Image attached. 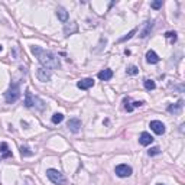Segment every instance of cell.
I'll return each instance as SVG.
<instances>
[{"label": "cell", "instance_id": "obj_29", "mask_svg": "<svg viewBox=\"0 0 185 185\" xmlns=\"http://www.w3.org/2000/svg\"><path fill=\"white\" fill-rule=\"evenodd\" d=\"M156 185H165V184H156Z\"/></svg>", "mask_w": 185, "mask_h": 185}, {"label": "cell", "instance_id": "obj_16", "mask_svg": "<svg viewBox=\"0 0 185 185\" xmlns=\"http://www.w3.org/2000/svg\"><path fill=\"white\" fill-rule=\"evenodd\" d=\"M0 153H2V158H10V156H12V152L9 151L7 143L6 142H3L0 145Z\"/></svg>", "mask_w": 185, "mask_h": 185}, {"label": "cell", "instance_id": "obj_8", "mask_svg": "<svg viewBox=\"0 0 185 185\" xmlns=\"http://www.w3.org/2000/svg\"><path fill=\"white\" fill-rule=\"evenodd\" d=\"M151 129L153 130V133H156V135H164L165 133V124L162 122H159V120H153V122H151Z\"/></svg>", "mask_w": 185, "mask_h": 185}, {"label": "cell", "instance_id": "obj_21", "mask_svg": "<svg viewBox=\"0 0 185 185\" xmlns=\"http://www.w3.org/2000/svg\"><path fill=\"white\" fill-rule=\"evenodd\" d=\"M165 38L171 39V42H175V41H177V32H166V34H165Z\"/></svg>", "mask_w": 185, "mask_h": 185}, {"label": "cell", "instance_id": "obj_19", "mask_svg": "<svg viewBox=\"0 0 185 185\" xmlns=\"http://www.w3.org/2000/svg\"><path fill=\"white\" fill-rule=\"evenodd\" d=\"M143 85H145V88H146L147 91H151V90H155V87H156L155 81H152V80H145V81H143Z\"/></svg>", "mask_w": 185, "mask_h": 185}, {"label": "cell", "instance_id": "obj_3", "mask_svg": "<svg viewBox=\"0 0 185 185\" xmlns=\"http://www.w3.org/2000/svg\"><path fill=\"white\" fill-rule=\"evenodd\" d=\"M46 177L49 178V181L55 185H65L67 184V178L64 177L62 172H59L58 169L51 168L46 171Z\"/></svg>", "mask_w": 185, "mask_h": 185}, {"label": "cell", "instance_id": "obj_13", "mask_svg": "<svg viewBox=\"0 0 185 185\" xmlns=\"http://www.w3.org/2000/svg\"><path fill=\"white\" fill-rule=\"evenodd\" d=\"M98 78H100L101 81H109L113 78V71L111 70H109V68H106V70H103V71L98 72Z\"/></svg>", "mask_w": 185, "mask_h": 185}, {"label": "cell", "instance_id": "obj_26", "mask_svg": "<svg viewBox=\"0 0 185 185\" xmlns=\"http://www.w3.org/2000/svg\"><path fill=\"white\" fill-rule=\"evenodd\" d=\"M124 110H127L129 113H130V111H133V106L129 103V98H124Z\"/></svg>", "mask_w": 185, "mask_h": 185}, {"label": "cell", "instance_id": "obj_23", "mask_svg": "<svg viewBox=\"0 0 185 185\" xmlns=\"http://www.w3.org/2000/svg\"><path fill=\"white\" fill-rule=\"evenodd\" d=\"M162 4H164L162 0H156V2H152V3H151V7L152 9H160V7H162Z\"/></svg>", "mask_w": 185, "mask_h": 185}, {"label": "cell", "instance_id": "obj_11", "mask_svg": "<svg viewBox=\"0 0 185 185\" xmlns=\"http://www.w3.org/2000/svg\"><path fill=\"white\" fill-rule=\"evenodd\" d=\"M182 107H184V100H178L175 104H171L168 107V111L171 114H179L181 113Z\"/></svg>", "mask_w": 185, "mask_h": 185}, {"label": "cell", "instance_id": "obj_2", "mask_svg": "<svg viewBox=\"0 0 185 185\" xmlns=\"http://www.w3.org/2000/svg\"><path fill=\"white\" fill-rule=\"evenodd\" d=\"M25 106L26 107H35L36 110H39V111H43L45 110V101L42 100V98H39V97L34 96L30 91H26L25 92Z\"/></svg>", "mask_w": 185, "mask_h": 185}, {"label": "cell", "instance_id": "obj_17", "mask_svg": "<svg viewBox=\"0 0 185 185\" xmlns=\"http://www.w3.org/2000/svg\"><path fill=\"white\" fill-rule=\"evenodd\" d=\"M152 28H153V20H149L146 23V28L142 30V34H140V38H146L147 35H149V32L152 30Z\"/></svg>", "mask_w": 185, "mask_h": 185}, {"label": "cell", "instance_id": "obj_6", "mask_svg": "<svg viewBox=\"0 0 185 185\" xmlns=\"http://www.w3.org/2000/svg\"><path fill=\"white\" fill-rule=\"evenodd\" d=\"M81 126H83V123H81L80 119H77V117L70 119L68 123H67V127L72 132V133H78V132L81 130Z\"/></svg>", "mask_w": 185, "mask_h": 185}, {"label": "cell", "instance_id": "obj_15", "mask_svg": "<svg viewBox=\"0 0 185 185\" xmlns=\"http://www.w3.org/2000/svg\"><path fill=\"white\" fill-rule=\"evenodd\" d=\"M56 16H58V19L61 22H64V23L68 22V12L64 7H56Z\"/></svg>", "mask_w": 185, "mask_h": 185}, {"label": "cell", "instance_id": "obj_1", "mask_svg": "<svg viewBox=\"0 0 185 185\" xmlns=\"http://www.w3.org/2000/svg\"><path fill=\"white\" fill-rule=\"evenodd\" d=\"M32 51V54L38 58V61L43 65V68L46 70H58L61 67V62H59L58 56L54 54V52H51V51H46V49H42L41 46H32L30 48Z\"/></svg>", "mask_w": 185, "mask_h": 185}, {"label": "cell", "instance_id": "obj_10", "mask_svg": "<svg viewBox=\"0 0 185 185\" xmlns=\"http://www.w3.org/2000/svg\"><path fill=\"white\" fill-rule=\"evenodd\" d=\"M77 87L80 90H88L91 87H94V80L92 78H84V80H81L77 83Z\"/></svg>", "mask_w": 185, "mask_h": 185}, {"label": "cell", "instance_id": "obj_28", "mask_svg": "<svg viewBox=\"0 0 185 185\" xmlns=\"http://www.w3.org/2000/svg\"><path fill=\"white\" fill-rule=\"evenodd\" d=\"M2 49H3V46H2V45H0V51H2Z\"/></svg>", "mask_w": 185, "mask_h": 185}, {"label": "cell", "instance_id": "obj_12", "mask_svg": "<svg viewBox=\"0 0 185 185\" xmlns=\"http://www.w3.org/2000/svg\"><path fill=\"white\" fill-rule=\"evenodd\" d=\"M139 142L142 146H147V145H151L153 142V138L151 136V133H147V132H142V135L139 138Z\"/></svg>", "mask_w": 185, "mask_h": 185}, {"label": "cell", "instance_id": "obj_22", "mask_svg": "<svg viewBox=\"0 0 185 185\" xmlns=\"http://www.w3.org/2000/svg\"><path fill=\"white\" fill-rule=\"evenodd\" d=\"M138 72H139V70H138V67H135V65H132V67L127 68V74H129V75H136Z\"/></svg>", "mask_w": 185, "mask_h": 185}, {"label": "cell", "instance_id": "obj_20", "mask_svg": "<svg viewBox=\"0 0 185 185\" xmlns=\"http://www.w3.org/2000/svg\"><path fill=\"white\" fill-rule=\"evenodd\" d=\"M20 153L22 156H32L34 152H30V149L28 146H20Z\"/></svg>", "mask_w": 185, "mask_h": 185}, {"label": "cell", "instance_id": "obj_25", "mask_svg": "<svg viewBox=\"0 0 185 185\" xmlns=\"http://www.w3.org/2000/svg\"><path fill=\"white\" fill-rule=\"evenodd\" d=\"M147 153H149V156H155V155H159L160 153V149L158 146H155V147H152L151 151L147 152Z\"/></svg>", "mask_w": 185, "mask_h": 185}, {"label": "cell", "instance_id": "obj_14", "mask_svg": "<svg viewBox=\"0 0 185 185\" xmlns=\"http://www.w3.org/2000/svg\"><path fill=\"white\" fill-rule=\"evenodd\" d=\"M146 62L147 64H158L159 62V56L155 51H147L146 52Z\"/></svg>", "mask_w": 185, "mask_h": 185}, {"label": "cell", "instance_id": "obj_9", "mask_svg": "<svg viewBox=\"0 0 185 185\" xmlns=\"http://www.w3.org/2000/svg\"><path fill=\"white\" fill-rule=\"evenodd\" d=\"M77 30H78V25H77L75 22L65 23V26H64V34H65V36H70V35L75 34Z\"/></svg>", "mask_w": 185, "mask_h": 185}, {"label": "cell", "instance_id": "obj_5", "mask_svg": "<svg viewBox=\"0 0 185 185\" xmlns=\"http://www.w3.org/2000/svg\"><path fill=\"white\" fill-rule=\"evenodd\" d=\"M114 171H116V175H117V177H120V178H127V177H130L132 172H133L130 166H129V165H124V164L117 165Z\"/></svg>", "mask_w": 185, "mask_h": 185}, {"label": "cell", "instance_id": "obj_27", "mask_svg": "<svg viewBox=\"0 0 185 185\" xmlns=\"http://www.w3.org/2000/svg\"><path fill=\"white\" fill-rule=\"evenodd\" d=\"M142 104H143V101H135V103H133V109H135V107H140Z\"/></svg>", "mask_w": 185, "mask_h": 185}, {"label": "cell", "instance_id": "obj_4", "mask_svg": "<svg viewBox=\"0 0 185 185\" xmlns=\"http://www.w3.org/2000/svg\"><path fill=\"white\" fill-rule=\"evenodd\" d=\"M19 97H20V87L17 83H13L10 85V88L7 91L4 92V98H6V103H15V101L19 100Z\"/></svg>", "mask_w": 185, "mask_h": 185}, {"label": "cell", "instance_id": "obj_7", "mask_svg": "<svg viewBox=\"0 0 185 185\" xmlns=\"http://www.w3.org/2000/svg\"><path fill=\"white\" fill-rule=\"evenodd\" d=\"M36 77H38L39 81H42V83H48L51 80V71L49 70H46V68L41 67L36 70Z\"/></svg>", "mask_w": 185, "mask_h": 185}, {"label": "cell", "instance_id": "obj_18", "mask_svg": "<svg viewBox=\"0 0 185 185\" xmlns=\"http://www.w3.org/2000/svg\"><path fill=\"white\" fill-rule=\"evenodd\" d=\"M51 120H52V123H54V124H59V123L64 120V114L62 113H55L54 116H52V119H51Z\"/></svg>", "mask_w": 185, "mask_h": 185}, {"label": "cell", "instance_id": "obj_24", "mask_svg": "<svg viewBox=\"0 0 185 185\" xmlns=\"http://www.w3.org/2000/svg\"><path fill=\"white\" fill-rule=\"evenodd\" d=\"M135 34H136V29H132L130 32H129V34H127L126 36H123V38L120 39V41H119V42H124V41H127V39H130V38H132V36H133V35H135Z\"/></svg>", "mask_w": 185, "mask_h": 185}]
</instances>
